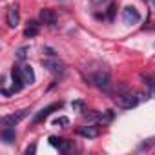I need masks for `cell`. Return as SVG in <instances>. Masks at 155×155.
I'll use <instances>...</instances> for the list:
<instances>
[{
    "label": "cell",
    "instance_id": "obj_5",
    "mask_svg": "<svg viewBox=\"0 0 155 155\" xmlns=\"http://www.w3.org/2000/svg\"><path fill=\"white\" fill-rule=\"evenodd\" d=\"M139 20H140V13H139L137 8L126 6V8L122 9V22H124V24H137Z\"/></svg>",
    "mask_w": 155,
    "mask_h": 155
},
{
    "label": "cell",
    "instance_id": "obj_7",
    "mask_svg": "<svg viewBox=\"0 0 155 155\" xmlns=\"http://www.w3.org/2000/svg\"><path fill=\"white\" fill-rule=\"evenodd\" d=\"M42 66H44L49 73H53V75H58V73H62V71H64V64H62V62H58V60H57V57L44 58V60H42Z\"/></svg>",
    "mask_w": 155,
    "mask_h": 155
},
{
    "label": "cell",
    "instance_id": "obj_14",
    "mask_svg": "<svg viewBox=\"0 0 155 155\" xmlns=\"http://www.w3.org/2000/svg\"><path fill=\"white\" fill-rule=\"evenodd\" d=\"M142 79H144V82H146V86H148V90H150V95L155 97V77H151V75H144Z\"/></svg>",
    "mask_w": 155,
    "mask_h": 155
},
{
    "label": "cell",
    "instance_id": "obj_23",
    "mask_svg": "<svg viewBox=\"0 0 155 155\" xmlns=\"http://www.w3.org/2000/svg\"><path fill=\"white\" fill-rule=\"evenodd\" d=\"M106 2H110V0H91L93 6H102V4H106Z\"/></svg>",
    "mask_w": 155,
    "mask_h": 155
},
{
    "label": "cell",
    "instance_id": "obj_18",
    "mask_svg": "<svg viewBox=\"0 0 155 155\" xmlns=\"http://www.w3.org/2000/svg\"><path fill=\"white\" fill-rule=\"evenodd\" d=\"M84 106H86V104H84V101H81V99L71 102V108H73V110H77V111H82V110H84Z\"/></svg>",
    "mask_w": 155,
    "mask_h": 155
},
{
    "label": "cell",
    "instance_id": "obj_10",
    "mask_svg": "<svg viewBox=\"0 0 155 155\" xmlns=\"http://www.w3.org/2000/svg\"><path fill=\"white\" fill-rule=\"evenodd\" d=\"M57 13L53 11V9H49V8H44V9H40V20H42V24H46V26H55L57 24Z\"/></svg>",
    "mask_w": 155,
    "mask_h": 155
},
{
    "label": "cell",
    "instance_id": "obj_13",
    "mask_svg": "<svg viewBox=\"0 0 155 155\" xmlns=\"http://www.w3.org/2000/svg\"><path fill=\"white\" fill-rule=\"evenodd\" d=\"M24 35L26 37H35V35H38V24L35 22V20H31V22H28V28H26V31H24Z\"/></svg>",
    "mask_w": 155,
    "mask_h": 155
},
{
    "label": "cell",
    "instance_id": "obj_6",
    "mask_svg": "<svg viewBox=\"0 0 155 155\" xmlns=\"http://www.w3.org/2000/svg\"><path fill=\"white\" fill-rule=\"evenodd\" d=\"M62 108V102H53V104H49V106H46V108H42L37 115H35V119H33V124H38V122H42V120H46L55 110H60Z\"/></svg>",
    "mask_w": 155,
    "mask_h": 155
},
{
    "label": "cell",
    "instance_id": "obj_8",
    "mask_svg": "<svg viewBox=\"0 0 155 155\" xmlns=\"http://www.w3.org/2000/svg\"><path fill=\"white\" fill-rule=\"evenodd\" d=\"M20 20V13H18V6H9L8 13H6V22L9 28H17Z\"/></svg>",
    "mask_w": 155,
    "mask_h": 155
},
{
    "label": "cell",
    "instance_id": "obj_25",
    "mask_svg": "<svg viewBox=\"0 0 155 155\" xmlns=\"http://www.w3.org/2000/svg\"><path fill=\"white\" fill-rule=\"evenodd\" d=\"M60 2H64V0H60Z\"/></svg>",
    "mask_w": 155,
    "mask_h": 155
},
{
    "label": "cell",
    "instance_id": "obj_17",
    "mask_svg": "<svg viewBox=\"0 0 155 155\" xmlns=\"http://www.w3.org/2000/svg\"><path fill=\"white\" fill-rule=\"evenodd\" d=\"M153 144H155V137H151V139H146V140H144V142L139 146V150H150Z\"/></svg>",
    "mask_w": 155,
    "mask_h": 155
},
{
    "label": "cell",
    "instance_id": "obj_15",
    "mask_svg": "<svg viewBox=\"0 0 155 155\" xmlns=\"http://www.w3.org/2000/svg\"><path fill=\"white\" fill-rule=\"evenodd\" d=\"M111 120H113V111H104V113H101L99 119H97V122L102 124V126H104V124H110Z\"/></svg>",
    "mask_w": 155,
    "mask_h": 155
},
{
    "label": "cell",
    "instance_id": "obj_11",
    "mask_svg": "<svg viewBox=\"0 0 155 155\" xmlns=\"http://www.w3.org/2000/svg\"><path fill=\"white\" fill-rule=\"evenodd\" d=\"M20 75H22V79H24V82L26 84H33L35 82V71H33V68L31 66H20Z\"/></svg>",
    "mask_w": 155,
    "mask_h": 155
},
{
    "label": "cell",
    "instance_id": "obj_2",
    "mask_svg": "<svg viewBox=\"0 0 155 155\" xmlns=\"http://www.w3.org/2000/svg\"><path fill=\"white\" fill-rule=\"evenodd\" d=\"M90 81H91V84L93 86H97V88H101V90H104V91H108L110 90V86H111V82H110V73L108 71H97V73H93L91 77H90Z\"/></svg>",
    "mask_w": 155,
    "mask_h": 155
},
{
    "label": "cell",
    "instance_id": "obj_21",
    "mask_svg": "<svg viewBox=\"0 0 155 155\" xmlns=\"http://www.w3.org/2000/svg\"><path fill=\"white\" fill-rule=\"evenodd\" d=\"M42 51H44V53H46L48 57H57V51H55L53 48H49V46H46V48H44Z\"/></svg>",
    "mask_w": 155,
    "mask_h": 155
},
{
    "label": "cell",
    "instance_id": "obj_3",
    "mask_svg": "<svg viewBox=\"0 0 155 155\" xmlns=\"http://www.w3.org/2000/svg\"><path fill=\"white\" fill-rule=\"evenodd\" d=\"M28 113H29V110H20V111L4 115V117H2V124H4V126H15V124H18L20 120H24V119L28 117Z\"/></svg>",
    "mask_w": 155,
    "mask_h": 155
},
{
    "label": "cell",
    "instance_id": "obj_9",
    "mask_svg": "<svg viewBox=\"0 0 155 155\" xmlns=\"http://www.w3.org/2000/svg\"><path fill=\"white\" fill-rule=\"evenodd\" d=\"M77 133L86 137V139H95V137L101 135V128L99 126H90V124L88 126H79L77 128Z\"/></svg>",
    "mask_w": 155,
    "mask_h": 155
},
{
    "label": "cell",
    "instance_id": "obj_12",
    "mask_svg": "<svg viewBox=\"0 0 155 155\" xmlns=\"http://www.w3.org/2000/svg\"><path fill=\"white\" fill-rule=\"evenodd\" d=\"M0 137H2V140H4L6 144H11V142L15 140L17 133H15L13 126H4V128H2V131H0Z\"/></svg>",
    "mask_w": 155,
    "mask_h": 155
},
{
    "label": "cell",
    "instance_id": "obj_19",
    "mask_svg": "<svg viewBox=\"0 0 155 155\" xmlns=\"http://www.w3.org/2000/svg\"><path fill=\"white\" fill-rule=\"evenodd\" d=\"M53 124H55V126H62V128H66V126L69 124V119H68V117H58V119H55Z\"/></svg>",
    "mask_w": 155,
    "mask_h": 155
},
{
    "label": "cell",
    "instance_id": "obj_22",
    "mask_svg": "<svg viewBox=\"0 0 155 155\" xmlns=\"http://www.w3.org/2000/svg\"><path fill=\"white\" fill-rule=\"evenodd\" d=\"M35 151H37V144H31V146H28V148H26V151H24V153H26V155H33Z\"/></svg>",
    "mask_w": 155,
    "mask_h": 155
},
{
    "label": "cell",
    "instance_id": "obj_24",
    "mask_svg": "<svg viewBox=\"0 0 155 155\" xmlns=\"http://www.w3.org/2000/svg\"><path fill=\"white\" fill-rule=\"evenodd\" d=\"M151 2H153V6H155V0H151Z\"/></svg>",
    "mask_w": 155,
    "mask_h": 155
},
{
    "label": "cell",
    "instance_id": "obj_16",
    "mask_svg": "<svg viewBox=\"0 0 155 155\" xmlns=\"http://www.w3.org/2000/svg\"><path fill=\"white\" fill-rule=\"evenodd\" d=\"M115 13H117V4L113 2V4H110V8H108V11H106V15H104V18L111 22V20L115 18Z\"/></svg>",
    "mask_w": 155,
    "mask_h": 155
},
{
    "label": "cell",
    "instance_id": "obj_1",
    "mask_svg": "<svg viewBox=\"0 0 155 155\" xmlns=\"http://www.w3.org/2000/svg\"><path fill=\"white\" fill-rule=\"evenodd\" d=\"M115 104L119 108H122V110H131V108H135L139 104V99L131 91H128L124 86H120V91L115 95Z\"/></svg>",
    "mask_w": 155,
    "mask_h": 155
},
{
    "label": "cell",
    "instance_id": "obj_4",
    "mask_svg": "<svg viewBox=\"0 0 155 155\" xmlns=\"http://www.w3.org/2000/svg\"><path fill=\"white\" fill-rule=\"evenodd\" d=\"M49 144L53 146V148H57L58 151H62V153H68V151H71L73 150V142L71 140H68V139H62V137H49Z\"/></svg>",
    "mask_w": 155,
    "mask_h": 155
},
{
    "label": "cell",
    "instance_id": "obj_20",
    "mask_svg": "<svg viewBox=\"0 0 155 155\" xmlns=\"http://www.w3.org/2000/svg\"><path fill=\"white\" fill-rule=\"evenodd\" d=\"M26 57H28V48H20V49L17 51V58H18V60H24Z\"/></svg>",
    "mask_w": 155,
    "mask_h": 155
}]
</instances>
